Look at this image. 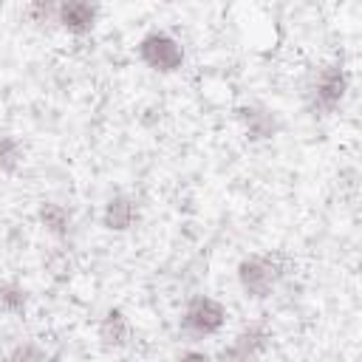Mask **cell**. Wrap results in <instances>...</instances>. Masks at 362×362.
I'll return each mask as SVG.
<instances>
[{
	"instance_id": "12",
	"label": "cell",
	"mask_w": 362,
	"mask_h": 362,
	"mask_svg": "<svg viewBox=\"0 0 362 362\" xmlns=\"http://www.w3.org/2000/svg\"><path fill=\"white\" fill-rule=\"evenodd\" d=\"M23 161V144L11 133H0V173H17Z\"/></svg>"
},
{
	"instance_id": "9",
	"label": "cell",
	"mask_w": 362,
	"mask_h": 362,
	"mask_svg": "<svg viewBox=\"0 0 362 362\" xmlns=\"http://www.w3.org/2000/svg\"><path fill=\"white\" fill-rule=\"evenodd\" d=\"M99 339L105 348H127L133 342V322L122 308H107L99 320Z\"/></svg>"
},
{
	"instance_id": "5",
	"label": "cell",
	"mask_w": 362,
	"mask_h": 362,
	"mask_svg": "<svg viewBox=\"0 0 362 362\" xmlns=\"http://www.w3.org/2000/svg\"><path fill=\"white\" fill-rule=\"evenodd\" d=\"M99 23V3L96 0H59L57 6V25L74 37H85Z\"/></svg>"
},
{
	"instance_id": "15",
	"label": "cell",
	"mask_w": 362,
	"mask_h": 362,
	"mask_svg": "<svg viewBox=\"0 0 362 362\" xmlns=\"http://www.w3.org/2000/svg\"><path fill=\"white\" fill-rule=\"evenodd\" d=\"M178 356H184V359H187V356H195V359H206V351H181Z\"/></svg>"
},
{
	"instance_id": "13",
	"label": "cell",
	"mask_w": 362,
	"mask_h": 362,
	"mask_svg": "<svg viewBox=\"0 0 362 362\" xmlns=\"http://www.w3.org/2000/svg\"><path fill=\"white\" fill-rule=\"evenodd\" d=\"M28 291L17 283H0V308L8 314H25Z\"/></svg>"
},
{
	"instance_id": "11",
	"label": "cell",
	"mask_w": 362,
	"mask_h": 362,
	"mask_svg": "<svg viewBox=\"0 0 362 362\" xmlns=\"http://www.w3.org/2000/svg\"><path fill=\"white\" fill-rule=\"evenodd\" d=\"M57 6H59V0H28L25 3V20H28V25H34L40 31L51 28L57 23Z\"/></svg>"
},
{
	"instance_id": "1",
	"label": "cell",
	"mask_w": 362,
	"mask_h": 362,
	"mask_svg": "<svg viewBox=\"0 0 362 362\" xmlns=\"http://www.w3.org/2000/svg\"><path fill=\"white\" fill-rule=\"evenodd\" d=\"M288 269H291V257L286 252L274 249V252H260V255L243 257L238 263L235 274L249 300H266V297H272L277 283L288 274Z\"/></svg>"
},
{
	"instance_id": "6",
	"label": "cell",
	"mask_w": 362,
	"mask_h": 362,
	"mask_svg": "<svg viewBox=\"0 0 362 362\" xmlns=\"http://www.w3.org/2000/svg\"><path fill=\"white\" fill-rule=\"evenodd\" d=\"M235 116L246 133L249 141H266V139H274L277 130H280V119L272 107L266 105H257V102H249V105H240L235 107Z\"/></svg>"
},
{
	"instance_id": "3",
	"label": "cell",
	"mask_w": 362,
	"mask_h": 362,
	"mask_svg": "<svg viewBox=\"0 0 362 362\" xmlns=\"http://www.w3.org/2000/svg\"><path fill=\"white\" fill-rule=\"evenodd\" d=\"M136 57L144 68L156 74H175L184 65V45L173 34L156 28L136 42Z\"/></svg>"
},
{
	"instance_id": "8",
	"label": "cell",
	"mask_w": 362,
	"mask_h": 362,
	"mask_svg": "<svg viewBox=\"0 0 362 362\" xmlns=\"http://www.w3.org/2000/svg\"><path fill=\"white\" fill-rule=\"evenodd\" d=\"M99 221H102V226L107 232H127L139 221V204L124 192L110 195L105 201V206H102V218Z\"/></svg>"
},
{
	"instance_id": "10",
	"label": "cell",
	"mask_w": 362,
	"mask_h": 362,
	"mask_svg": "<svg viewBox=\"0 0 362 362\" xmlns=\"http://www.w3.org/2000/svg\"><path fill=\"white\" fill-rule=\"evenodd\" d=\"M37 218H40L42 229L51 232L54 238H68V232H71V226H74L71 212H68L62 204H57V201H45V204H40Z\"/></svg>"
},
{
	"instance_id": "7",
	"label": "cell",
	"mask_w": 362,
	"mask_h": 362,
	"mask_svg": "<svg viewBox=\"0 0 362 362\" xmlns=\"http://www.w3.org/2000/svg\"><path fill=\"white\" fill-rule=\"evenodd\" d=\"M269 342H272V328L263 320L249 322L243 331H238L232 345L221 351V359H255V356H263Z\"/></svg>"
},
{
	"instance_id": "2",
	"label": "cell",
	"mask_w": 362,
	"mask_h": 362,
	"mask_svg": "<svg viewBox=\"0 0 362 362\" xmlns=\"http://www.w3.org/2000/svg\"><path fill=\"white\" fill-rule=\"evenodd\" d=\"M226 305L209 294H195L187 300L184 311H181V320H178V328L184 337L189 339H206V337H215L226 328Z\"/></svg>"
},
{
	"instance_id": "14",
	"label": "cell",
	"mask_w": 362,
	"mask_h": 362,
	"mask_svg": "<svg viewBox=\"0 0 362 362\" xmlns=\"http://www.w3.org/2000/svg\"><path fill=\"white\" fill-rule=\"evenodd\" d=\"M45 356L48 354L42 348H37V345H20V348H14L8 354V359H45Z\"/></svg>"
},
{
	"instance_id": "4",
	"label": "cell",
	"mask_w": 362,
	"mask_h": 362,
	"mask_svg": "<svg viewBox=\"0 0 362 362\" xmlns=\"http://www.w3.org/2000/svg\"><path fill=\"white\" fill-rule=\"evenodd\" d=\"M345 93H348V71L339 62H328L317 71V76L311 82V90H308L311 110L328 116L342 105Z\"/></svg>"
}]
</instances>
